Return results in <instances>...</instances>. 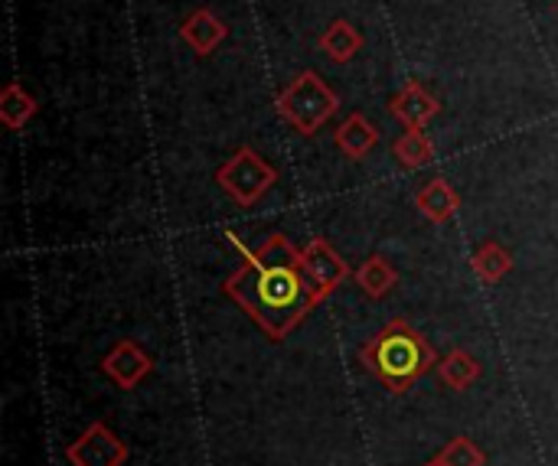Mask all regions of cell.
<instances>
[{
  "mask_svg": "<svg viewBox=\"0 0 558 466\" xmlns=\"http://www.w3.org/2000/svg\"><path fill=\"white\" fill-rule=\"evenodd\" d=\"M425 359L428 353L415 336H383L376 353V369L392 389H405L425 369Z\"/></svg>",
  "mask_w": 558,
  "mask_h": 466,
  "instance_id": "1",
  "label": "cell"
},
{
  "mask_svg": "<svg viewBox=\"0 0 558 466\" xmlns=\"http://www.w3.org/2000/svg\"><path fill=\"white\" fill-rule=\"evenodd\" d=\"M124 454L128 451L118 444V438L105 431L101 425H92L85 438L69 447V461L75 466H118L124 461Z\"/></svg>",
  "mask_w": 558,
  "mask_h": 466,
  "instance_id": "2",
  "label": "cell"
},
{
  "mask_svg": "<svg viewBox=\"0 0 558 466\" xmlns=\"http://www.w3.org/2000/svg\"><path fill=\"white\" fill-rule=\"evenodd\" d=\"M105 369L121 382V385H134L144 372H147V359L134 350V346H118V353L105 363Z\"/></svg>",
  "mask_w": 558,
  "mask_h": 466,
  "instance_id": "3",
  "label": "cell"
},
{
  "mask_svg": "<svg viewBox=\"0 0 558 466\" xmlns=\"http://www.w3.org/2000/svg\"><path fill=\"white\" fill-rule=\"evenodd\" d=\"M438 464L441 466H484V454H481V447L474 444V441H468V438H461V441H454L441 457H438Z\"/></svg>",
  "mask_w": 558,
  "mask_h": 466,
  "instance_id": "4",
  "label": "cell"
},
{
  "mask_svg": "<svg viewBox=\"0 0 558 466\" xmlns=\"http://www.w3.org/2000/svg\"><path fill=\"white\" fill-rule=\"evenodd\" d=\"M474 376H477L474 359H468V356H461V353H454V356L441 366V379H445L448 385H454V389H464Z\"/></svg>",
  "mask_w": 558,
  "mask_h": 466,
  "instance_id": "5",
  "label": "cell"
},
{
  "mask_svg": "<svg viewBox=\"0 0 558 466\" xmlns=\"http://www.w3.org/2000/svg\"><path fill=\"white\" fill-rule=\"evenodd\" d=\"M432 466H441V464H438V461H435V464H432Z\"/></svg>",
  "mask_w": 558,
  "mask_h": 466,
  "instance_id": "6",
  "label": "cell"
}]
</instances>
